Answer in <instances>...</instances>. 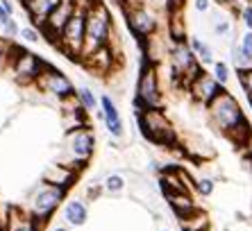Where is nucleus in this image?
<instances>
[{
    "label": "nucleus",
    "mask_w": 252,
    "mask_h": 231,
    "mask_svg": "<svg viewBox=\"0 0 252 231\" xmlns=\"http://www.w3.org/2000/svg\"><path fill=\"white\" fill-rule=\"evenodd\" d=\"M209 114L214 118L218 127L227 132L234 141H239V132H248L246 118H243V111H241L239 102H236L229 93L220 91L216 98L209 102Z\"/></svg>",
    "instance_id": "f257e3e1"
},
{
    "label": "nucleus",
    "mask_w": 252,
    "mask_h": 231,
    "mask_svg": "<svg viewBox=\"0 0 252 231\" xmlns=\"http://www.w3.org/2000/svg\"><path fill=\"white\" fill-rule=\"evenodd\" d=\"M112 34V25H109V14L102 5H94L87 12V34H84V50L82 57L94 55L95 50L107 46Z\"/></svg>",
    "instance_id": "f03ea898"
},
{
    "label": "nucleus",
    "mask_w": 252,
    "mask_h": 231,
    "mask_svg": "<svg viewBox=\"0 0 252 231\" xmlns=\"http://www.w3.org/2000/svg\"><path fill=\"white\" fill-rule=\"evenodd\" d=\"M84 34H87V12H84V9H75V14L68 18V23L64 25V29H62L57 36L62 50H66L70 57L82 55Z\"/></svg>",
    "instance_id": "7ed1b4c3"
},
{
    "label": "nucleus",
    "mask_w": 252,
    "mask_h": 231,
    "mask_svg": "<svg viewBox=\"0 0 252 231\" xmlns=\"http://www.w3.org/2000/svg\"><path fill=\"white\" fill-rule=\"evenodd\" d=\"M141 127L146 132V136L150 141L157 143H170L173 141V129L170 122L166 120V116L159 109H146L141 114Z\"/></svg>",
    "instance_id": "20e7f679"
},
{
    "label": "nucleus",
    "mask_w": 252,
    "mask_h": 231,
    "mask_svg": "<svg viewBox=\"0 0 252 231\" xmlns=\"http://www.w3.org/2000/svg\"><path fill=\"white\" fill-rule=\"evenodd\" d=\"M139 102L146 109H159L161 95H159V80H157V70L153 66H146L143 73L139 77Z\"/></svg>",
    "instance_id": "39448f33"
},
{
    "label": "nucleus",
    "mask_w": 252,
    "mask_h": 231,
    "mask_svg": "<svg viewBox=\"0 0 252 231\" xmlns=\"http://www.w3.org/2000/svg\"><path fill=\"white\" fill-rule=\"evenodd\" d=\"M170 61H173V73L175 75H187L191 80L200 75L198 66H195V57H193V48H187L184 43H177L170 52Z\"/></svg>",
    "instance_id": "423d86ee"
},
{
    "label": "nucleus",
    "mask_w": 252,
    "mask_h": 231,
    "mask_svg": "<svg viewBox=\"0 0 252 231\" xmlns=\"http://www.w3.org/2000/svg\"><path fill=\"white\" fill-rule=\"evenodd\" d=\"M75 9H77V0H62L57 5V9H55V12L48 16L46 23H43V29H46L53 39H57L59 32L64 29V25L68 23V18L75 14Z\"/></svg>",
    "instance_id": "0eeeda50"
},
{
    "label": "nucleus",
    "mask_w": 252,
    "mask_h": 231,
    "mask_svg": "<svg viewBox=\"0 0 252 231\" xmlns=\"http://www.w3.org/2000/svg\"><path fill=\"white\" fill-rule=\"evenodd\" d=\"M62 197H64V188H59V186H46V188L34 197V204H32L34 215L53 213L55 208H57V204L62 202Z\"/></svg>",
    "instance_id": "6e6552de"
},
{
    "label": "nucleus",
    "mask_w": 252,
    "mask_h": 231,
    "mask_svg": "<svg viewBox=\"0 0 252 231\" xmlns=\"http://www.w3.org/2000/svg\"><path fill=\"white\" fill-rule=\"evenodd\" d=\"M191 93H193L195 100H200V102H207V104H209L211 100H214L218 93H220V82H218L216 77L200 73V75L195 77L193 82H191Z\"/></svg>",
    "instance_id": "1a4fd4ad"
},
{
    "label": "nucleus",
    "mask_w": 252,
    "mask_h": 231,
    "mask_svg": "<svg viewBox=\"0 0 252 231\" xmlns=\"http://www.w3.org/2000/svg\"><path fill=\"white\" fill-rule=\"evenodd\" d=\"M14 73H16V77H18L21 82L34 80V77H39V75L43 73V64L34 57V55H28V52H18L16 61H14Z\"/></svg>",
    "instance_id": "9d476101"
},
{
    "label": "nucleus",
    "mask_w": 252,
    "mask_h": 231,
    "mask_svg": "<svg viewBox=\"0 0 252 231\" xmlns=\"http://www.w3.org/2000/svg\"><path fill=\"white\" fill-rule=\"evenodd\" d=\"M127 21H129L132 32L139 36H150L157 29V18L148 12V9H132L127 14Z\"/></svg>",
    "instance_id": "9b49d317"
},
{
    "label": "nucleus",
    "mask_w": 252,
    "mask_h": 231,
    "mask_svg": "<svg viewBox=\"0 0 252 231\" xmlns=\"http://www.w3.org/2000/svg\"><path fill=\"white\" fill-rule=\"evenodd\" d=\"M39 80H41V87L46 91L55 93V95H70L73 93L70 82L64 75H59L57 70H43L41 75H39Z\"/></svg>",
    "instance_id": "f8f14e48"
},
{
    "label": "nucleus",
    "mask_w": 252,
    "mask_h": 231,
    "mask_svg": "<svg viewBox=\"0 0 252 231\" xmlns=\"http://www.w3.org/2000/svg\"><path fill=\"white\" fill-rule=\"evenodd\" d=\"M62 0H25V7H28L30 16L34 18V23L43 25L48 21V16L57 9V5Z\"/></svg>",
    "instance_id": "ddd939ff"
},
{
    "label": "nucleus",
    "mask_w": 252,
    "mask_h": 231,
    "mask_svg": "<svg viewBox=\"0 0 252 231\" xmlns=\"http://www.w3.org/2000/svg\"><path fill=\"white\" fill-rule=\"evenodd\" d=\"M234 64L236 68H252V29L241 39V46L234 48Z\"/></svg>",
    "instance_id": "4468645a"
},
{
    "label": "nucleus",
    "mask_w": 252,
    "mask_h": 231,
    "mask_svg": "<svg viewBox=\"0 0 252 231\" xmlns=\"http://www.w3.org/2000/svg\"><path fill=\"white\" fill-rule=\"evenodd\" d=\"M102 111H105V122H107V127H109V132H112V136H121V132H123L121 116H118L116 104L112 102L109 95H102Z\"/></svg>",
    "instance_id": "2eb2a0df"
},
{
    "label": "nucleus",
    "mask_w": 252,
    "mask_h": 231,
    "mask_svg": "<svg viewBox=\"0 0 252 231\" xmlns=\"http://www.w3.org/2000/svg\"><path fill=\"white\" fill-rule=\"evenodd\" d=\"M66 220H68L73 227H80L84 225V220H87V206H84L82 202H77V200H73V202L66 204Z\"/></svg>",
    "instance_id": "dca6fc26"
},
{
    "label": "nucleus",
    "mask_w": 252,
    "mask_h": 231,
    "mask_svg": "<svg viewBox=\"0 0 252 231\" xmlns=\"http://www.w3.org/2000/svg\"><path fill=\"white\" fill-rule=\"evenodd\" d=\"M87 61H89L91 68H95L98 73H102V70H107L109 64H112V52H109V48L105 46V48H100V50H95L94 55H89Z\"/></svg>",
    "instance_id": "f3484780"
},
{
    "label": "nucleus",
    "mask_w": 252,
    "mask_h": 231,
    "mask_svg": "<svg viewBox=\"0 0 252 231\" xmlns=\"http://www.w3.org/2000/svg\"><path fill=\"white\" fill-rule=\"evenodd\" d=\"M91 150H94V136L89 132H80L73 139V152H75V156H84L87 159L91 154Z\"/></svg>",
    "instance_id": "a211bd4d"
},
{
    "label": "nucleus",
    "mask_w": 252,
    "mask_h": 231,
    "mask_svg": "<svg viewBox=\"0 0 252 231\" xmlns=\"http://www.w3.org/2000/svg\"><path fill=\"white\" fill-rule=\"evenodd\" d=\"M168 197H170L173 208L177 211V215H182V218H184V215L193 213V202H191L187 195H182V193H180V195H168Z\"/></svg>",
    "instance_id": "6ab92c4d"
},
{
    "label": "nucleus",
    "mask_w": 252,
    "mask_h": 231,
    "mask_svg": "<svg viewBox=\"0 0 252 231\" xmlns=\"http://www.w3.org/2000/svg\"><path fill=\"white\" fill-rule=\"evenodd\" d=\"M207 227V215L198 213L193 220V215H184L182 218V229L184 231H202Z\"/></svg>",
    "instance_id": "aec40b11"
},
{
    "label": "nucleus",
    "mask_w": 252,
    "mask_h": 231,
    "mask_svg": "<svg viewBox=\"0 0 252 231\" xmlns=\"http://www.w3.org/2000/svg\"><path fill=\"white\" fill-rule=\"evenodd\" d=\"M191 48H193V52L195 55H198L200 59H202V61H205V64H211V59H214V55H211V48L207 46V43H202V41L200 39H191Z\"/></svg>",
    "instance_id": "412c9836"
},
{
    "label": "nucleus",
    "mask_w": 252,
    "mask_h": 231,
    "mask_svg": "<svg viewBox=\"0 0 252 231\" xmlns=\"http://www.w3.org/2000/svg\"><path fill=\"white\" fill-rule=\"evenodd\" d=\"M170 36L175 41L184 39V25H182V16L180 14H173V18H170Z\"/></svg>",
    "instance_id": "4be33fe9"
},
{
    "label": "nucleus",
    "mask_w": 252,
    "mask_h": 231,
    "mask_svg": "<svg viewBox=\"0 0 252 231\" xmlns=\"http://www.w3.org/2000/svg\"><path fill=\"white\" fill-rule=\"evenodd\" d=\"M14 222L12 225V229L9 231H36V225H34V220L32 218H25V220H14V218H9Z\"/></svg>",
    "instance_id": "5701e85b"
},
{
    "label": "nucleus",
    "mask_w": 252,
    "mask_h": 231,
    "mask_svg": "<svg viewBox=\"0 0 252 231\" xmlns=\"http://www.w3.org/2000/svg\"><path fill=\"white\" fill-rule=\"evenodd\" d=\"M214 77H216L220 84H227V80H229L227 64H223V61H216V64H214Z\"/></svg>",
    "instance_id": "b1692460"
},
{
    "label": "nucleus",
    "mask_w": 252,
    "mask_h": 231,
    "mask_svg": "<svg viewBox=\"0 0 252 231\" xmlns=\"http://www.w3.org/2000/svg\"><path fill=\"white\" fill-rule=\"evenodd\" d=\"M241 84H243V91L248 93V98L252 102V68L241 70Z\"/></svg>",
    "instance_id": "393cba45"
},
{
    "label": "nucleus",
    "mask_w": 252,
    "mask_h": 231,
    "mask_svg": "<svg viewBox=\"0 0 252 231\" xmlns=\"http://www.w3.org/2000/svg\"><path fill=\"white\" fill-rule=\"evenodd\" d=\"M80 100H82V104L87 109H95V98L89 88H80Z\"/></svg>",
    "instance_id": "a878e982"
},
{
    "label": "nucleus",
    "mask_w": 252,
    "mask_h": 231,
    "mask_svg": "<svg viewBox=\"0 0 252 231\" xmlns=\"http://www.w3.org/2000/svg\"><path fill=\"white\" fill-rule=\"evenodd\" d=\"M105 186H107V191H112V193L121 191V188H123V177H118V174H112V177L105 181Z\"/></svg>",
    "instance_id": "bb28decb"
},
{
    "label": "nucleus",
    "mask_w": 252,
    "mask_h": 231,
    "mask_svg": "<svg viewBox=\"0 0 252 231\" xmlns=\"http://www.w3.org/2000/svg\"><path fill=\"white\" fill-rule=\"evenodd\" d=\"M21 36H23L25 41H30V43H36V41H39V34H36V29H34V28H25V29H21Z\"/></svg>",
    "instance_id": "cd10ccee"
},
{
    "label": "nucleus",
    "mask_w": 252,
    "mask_h": 231,
    "mask_svg": "<svg viewBox=\"0 0 252 231\" xmlns=\"http://www.w3.org/2000/svg\"><path fill=\"white\" fill-rule=\"evenodd\" d=\"M198 191L202 193V195H211V191H214V181L211 179H200L198 181Z\"/></svg>",
    "instance_id": "c85d7f7f"
},
{
    "label": "nucleus",
    "mask_w": 252,
    "mask_h": 231,
    "mask_svg": "<svg viewBox=\"0 0 252 231\" xmlns=\"http://www.w3.org/2000/svg\"><path fill=\"white\" fill-rule=\"evenodd\" d=\"M243 23H246L248 29H252V7H246V9H243Z\"/></svg>",
    "instance_id": "c756f323"
},
{
    "label": "nucleus",
    "mask_w": 252,
    "mask_h": 231,
    "mask_svg": "<svg viewBox=\"0 0 252 231\" xmlns=\"http://www.w3.org/2000/svg\"><path fill=\"white\" fill-rule=\"evenodd\" d=\"M216 32H218V34H227V32H229V23H227V21H218V23H216Z\"/></svg>",
    "instance_id": "7c9ffc66"
},
{
    "label": "nucleus",
    "mask_w": 252,
    "mask_h": 231,
    "mask_svg": "<svg viewBox=\"0 0 252 231\" xmlns=\"http://www.w3.org/2000/svg\"><path fill=\"white\" fill-rule=\"evenodd\" d=\"M7 55H9V50H7V46L2 43V41H0V68H2V64H5Z\"/></svg>",
    "instance_id": "2f4dec72"
},
{
    "label": "nucleus",
    "mask_w": 252,
    "mask_h": 231,
    "mask_svg": "<svg viewBox=\"0 0 252 231\" xmlns=\"http://www.w3.org/2000/svg\"><path fill=\"white\" fill-rule=\"evenodd\" d=\"M195 9L198 12H207L209 9V0H195Z\"/></svg>",
    "instance_id": "473e14b6"
},
{
    "label": "nucleus",
    "mask_w": 252,
    "mask_h": 231,
    "mask_svg": "<svg viewBox=\"0 0 252 231\" xmlns=\"http://www.w3.org/2000/svg\"><path fill=\"white\" fill-rule=\"evenodd\" d=\"M5 28H7V32H9V34H12V36L18 32V28H16V23H14V21H9V23H7Z\"/></svg>",
    "instance_id": "72a5a7b5"
},
{
    "label": "nucleus",
    "mask_w": 252,
    "mask_h": 231,
    "mask_svg": "<svg viewBox=\"0 0 252 231\" xmlns=\"http://www.w3.org/2000/svg\"><path fill=\"white\" fill-rule=\"evenodd\" d=\"M55 231H66V229H55Z\"/></svg>",
    "instance_id": "f704fd0d"
},
{
    "label": "nucleus",
    "mask_w": 252,
    "mask_h": 231,
    "mask_svg": "<svg viewBox=\"0 0 252 231\" xmlns=\"http://www.w3.org/2000/svg\"><path fill=\"white\" fill-rule=\"evenodd\" d=\"M0 25H2V18H0Z\"/></svg>",
    "instance_id": "c9c22d12"
}]
</instances>
